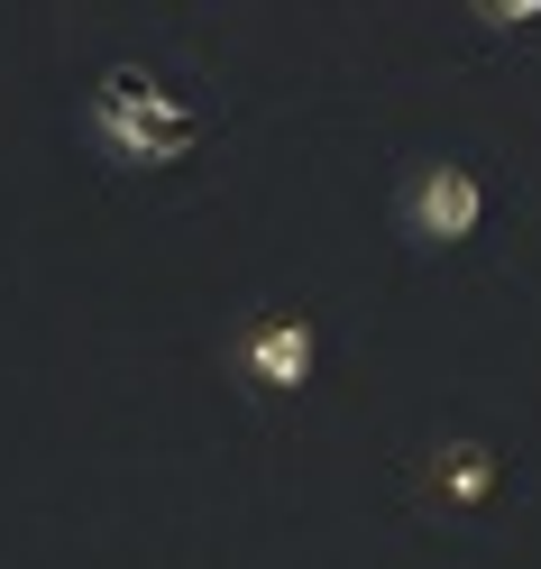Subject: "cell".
<instances>
[{"label": "cell", "instance_id": "obj_1", "mask_svg": "<svg viewBox=\"0 0 541 569\" xmlns=\"http://www.w3.org/2000/svg\"><path fill=\"white\" fill-rule=\"evenodd\" d=\"M92 138L120 166H184L211 138V111L184 101V92H166L157 74H138V64H111V74L92 83Z\"/></svg>", "mask_w": 541, "mask_h": 569}, {"label": "cell", "instance_id": "obj_2", "mask_svg": "<svg viewBox=\"0 0 541 569\" xmlns=\"http://www.w3.org/2000/svg\"><path fill=\"white\" fill-rule=\"evenodd\" d=\"M404 230H413L422 248L478 239V230H487V184H478V166H450V157L413 166V184H404Z\"/></svg>", "mask_w": 541, "mask_h": 569}, {"label": "cell", "instance_id": "obj_3", "mask_svg": "<svg viewBox=\"0 0 541 569\" xmlns=\"http://www.w3.org/2000/svg\"><path fill=\"white\" fill-rule=\"evenodd\" d=\"M230 359H239V377L258 386V396H294L321 368V331H312V312H267V322H248L230 340Z\"/></svg>", "mask_w": 541, "mask_h": 569}, {"label": "cell", "instance_id": "obj_4", "mask_svg": "<svg viewBox=\"0 0 541 569\" xmlns=\"http://www.w3.org/2000/svg\"><path fill=\"white\" fill-rule=\"evenodd\" d=\"M422 487H431V506H450V515H478V506H495V487H504V459H495L487 441H441V450H431V469H422Z\"/></svg>", "mask_w": 541, "mask_h": 569}, {"label": "cell", "instance_id": "obj_5", "mask_svg": "<svg viewBox=\"0 0 541 569\" xmlns=\"http://www.w3.org/2000/svg\"><path fill=\"white\" fill-rule=\"evenodd\" d=\"M478 19L487 28H523V19H541V0H478Z\"/></svg>", "mask_w": 541, "mask_h": 569}]
</instances>
